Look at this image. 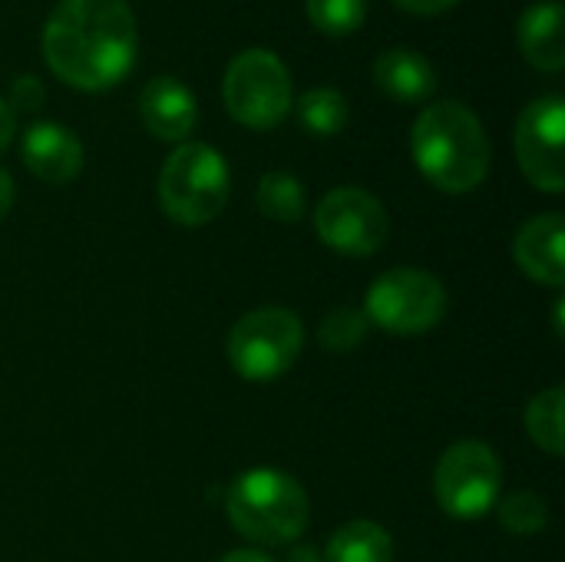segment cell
Masks as SVG:
<instances>
[{"label":"cell","instance_id":"1","mask_svg":"<svg viewBox=\"0 0 565 562\" xmlns=\"http://www.w3.org/2000/svg\"><path fill=\"white\" fill-rule=\"evenodd\" d=\"M40 46L63 83L99 93L129 76L139 30L126 0H60L43 23Z\"/></svg>","mask_w":565,"mask_h":562},{"label":"cell","instance_id":"13","mask_svg":"<svg viewBox=\"0 0 565 562\" xmlns=\"http://www.w3.org/2000/svg\"><path fill=\"white\" fill-rule=\"evenodd\" d=\"M23 162L36 179L63 185L83 169V142L60 123H33L23 136Z\"/></svg>","mask_w":565,"mask_h":562},{"label":"cell","instance_id":"2","mask_svg":"<svg viewBox=\"0 0 565 562\" xmlns=\"http://www.w3.org/2000/svg\"><path fill=\"white\" fill-rule=\"evenodd\" d=\"M411 152L424 179L450 195L473 192L490 172L487 129L480 116L457 99H437L417 116Z\"/></svg>","mask_w":565,"mask_h":562},{"label":"cell","instance_id":"8","mask_svg":"<svg viewBox=\"0 0 565 562\" xmlns=\"http://www.w3.org/2000/svg\"><path fill=\"white\" fill-rule=\"evenodd\" d=\"M447 315V288L420 268H391L367 288L364 318L391 335H424Z\"/></svg>","mask_w":565,"mask_h":562},{"label":"cell","instance_id":"12","mask_svg":"<svg viewBox=\"0 0 565 562\" xmlns=\"http://www.w3.org/2000/svg\"><path fill=\"white\" fill-rule=\"evenodd\" d=\"M563 245H565V222L559 212H546L530 219L516 242H513V258L516 265L540 285L550 288H563L565 285V262H563Z\"/></svg>","mask_w":565,"mask_h":562},{"label":"cell","instance_id":"19","mask_svg":"<svg viewBox=\"0 0 565 562\" xmlns=\"http://www.w3.org/2000/svg\"><path fill=\"white\" fill-rule=\"evenodd\" d=\"M563 388H550L540 391L526 407V431L550 457H563Z\"/></svg>","mask_w":565,"mask_h":562},{"label":"cell","instance_id":"7","mask_svg":"<svg viewBox=\"0 0 565 562\" xmlns=\"http://www.w3.org/2000/svg\"><path fill=\"white\" fill-rule=\"evenodd\" d=\"M503 464L483 441H460L447 447L434 470L437 503L457 520H480L500 500Z\"/></svg>","mask_w":565,"mask_h":562},{"label":"cell","instance_id":"6","mask_svg":"<svg viewBox=\"0 0 565 562\" xmlns=\"http://www.w3.org/2000/svg\"><path fill=\"white\" fill-rule=\"evenodd\" d=\"M305 348V328L288 308H258L228 335V361L245 381H275L291 371Z\"/></svg>","mask_w":565,"mask_h":562},{"label":"cell","instance_id":"9","mask_svg":"<svg viewBox=\"0 0 565 562\" xmlns=\"http://www.w3.org/2000/svg\"><path fill=\"white\" fill-rule=\"evenodd\" d=\"M315 229L328 248L364 258L387 242V209L367 189L338 185L318 202Z\"/></svg>","mask_w":565,"mask_h":562},{"label":"cell","instance_id":"23","mask_svg":"<svg viewBox=\"0 0 565 562\" xmlns=\"http://www.w3.org/2000/svg\"><path fill=\"white\" fill-rule=\"evenodd\" d=\"M43 83L36 79V76H17L13 83H10V109H23V113H30V109H40L43 106Z\"/></svg>","mask_w":565,"mask_h":562},{"label":"cell","instance_id":"15","mask_svg":"<svg viewBox=\"0 0 565 562\" xmlns=\"http://www.w3.org/2000/svg\"><path fill=\"white\" fill-rule=\"evenodd\" d=\"M563 3L559 0H540L523 10L516 23V40L530 66L543 73H559L565 66V43H563Z\"/></svg>","mask_w":565,"mask_h":562},{"label":"cell","instance_id":"18","mask_svg":"<svg viewBox=\"0 0 565 562\" xmlns=\"http://www.w3.org/2000/svg\"><path fill=\"white\" fill-rule=\"evenodd\" d=\"M255 199L262 215L271 222H298L305 215V185L291 172H265Z\"/></svg>","mask_w":565,"mask_h":562},{"label":"cell","instance_id":"21","mask_svg":"<svg viewBox=\"0 0 565 562\" xmlns=\"http://www.w3.org/2000/svg\"><path fill=\"white\" fill-rule=\"evenodd\" d=\"M367 0H308V20L328 36H348L361 30Z\"/></svg>","mask_w":565,"mask_h":562},{"label":"cell","instance_id":"20","mask_svg":"<svg viewBox=\"0 0 565 562\" xmlns=\"http://www.w3.org/2000/svg\"><path fill=\"white\" fill-rule=\"evenodd\" d=\"M500 523L513 533V537H536L546 530L550 523V507L543 497L530 494V490H516L510 494L500 507Z\"/></svg>","mask_w":565,"mask_h":562},{"label":"cell","instance_id":"4","mask_svg":"<svg viewBox=\"0 0 565 562\" xmlns=\"http://www.w3.org/2000/svg\"><path fill=\"white\" fill-rule=\"evenodd\" d=\"M228 189V162L209 142H182L166 156L159 172L162 212L179 225H205L222 215Z\"/></svg>","mask_w":565,"mask_h":562},{"label":"cell","instance_id":"3","mask_svg":"<svg viewBox=\"0 0 565 562\" xmlns=\"http://www.w3.org/2000/svg\"><path fill=\"white\" fill-rule=\"evenodd\" d=\"M232 527L262 547H285L308 530L311 507L305 487L285 470L255 467L235 477L225 497Z\"/></svg>","mask_w":565,"mask_h":562},{"label":"cell","instance_id":"22","mask_svg":"<svg viewBox=\"0 0 565 562\" xmlns=\"http://www.w3.org/2000/svg\"><path fill=\"white\" fill-rule=\"evenodd\" d=\"M367 325H371V321L364 318V311H354V308H334V311H328V315H324L318 338H321V344H324L328 351L344 354V351H354V348H361V344H364V338H367Z\"/></svg>","mask_w":565,"mask_h":562},{"label":"cell","instance_id":"16","mask_svg":"<svg viewBox=\"0 0 565 562\" xmlns=\"http://www.w3.org/2000/svg\"><path fill=\"white\" fill-rule=\"evenodd\" d=\"M328 562H394V540L381 523L351 520L334 530L328 543Z\"/></svg>","mask_w":565,"mask_h":562},{"label":"cell","instance_id":"17","mask_svg":"<svg viewBox=\"0 0 565 562\" xmlns=\"http://www.w3.org/2000/svg\"><path fill=\"white\" fill-rule=\"evenodd\" d=\"M348 116H351V106L344 93L334 86H315L301 93L298 99V119L315 136H338L348 126Z\"/></svg>","mask_w":565,"mask_h":562},{"label":"cell","instance_id":"24","mask_svg":"<svg viewBox=\"0 0 565 562\" xmlns=\"http://www.w3.org/2000/svg\"><path fill=\"white\" fill-rule=\"evenodd\" d=\"M397 7H404L407 13H417V17H437L450 7H457L460 0H394Z\"/></svg>","mask_w":565,"mask_h":562},{"label":"cell","instance_id":"14","mask_svg":"<svg viewBox=\"0 0 565 562\" xmlns=\"http://www.w3.org/2000/svg\"><path fill=\"white\" fill-rule=\"evenodd\" d=\"M374 83L394 103H424L437 93V70L424 53L391 46L374 60Z\"/></svg>","mask_w":565,"mask_h":562},{"label":"cell","instance_id":"11","mask_svg":"<svg viewBox=\"0 0 565 562\" xmlns=\"http://www.w3.org/2000/svg\"><path fill=\"white\" fill-rule=\"evenodd\" d=\"M139 119L156 139L182 142L199 123V103L182 79L152 76L139 93Z\"/></svg>","mask_w":565,"mask_h":562},{"label":"cell","instance_id":"27","mask_svg":"<svg viewBox=\"0 0 565 562\" xmlns=\"http://www.w3.org/2000/svg\"><path fill=\"white\" fill-rule=\"evenodd\" d=\"M218 562H275V560H268L265 553H255V550H235V553L222 556Z\"/></svg>","mask_w":565,"mask_h":562},{"label":"cell","instance_id":"25","mask_svg":"<svg viewBox=\"0 0 565 562\" xmlns=\"http://www.w3.org/2000/svg\"><path fill=\"white\" fill-rule=\"evenodd\" d=\"M13 132H17V119H13V109H10V103L0 96V152L10 146V139H13Z\"/></svg>","mask_w":565,"mask_h":562},{"label":"cell","instance_id":"26","mask_svg":"<svg viewBox=\"0 0 565 562\" xmlns=\"http://www.w3.org/2000/svg\"><path fill=\"white\" fill-rule=\"evenodd\" d=\"M10 205H13V179H10V172L0 169V219L10 212Z\"/></svg>","mask_w":565,"mask_h":562},{"label":"cell","instance_id":"5","mask_svg":"<svg viewBox=\"0 0 565 562\" xmlns=\"http://www.w3.org/2000/svg\"><path fill=\"white\" fill-rule=\"evenodd\" d=\"M222 99L235 123L248 129H275L295 103L291 73L271 50H245L225 70Z\"/></svg>","mask_w":565,"mask_h":562},{"label":"cell","instance_id":"10","mask_svg":"<svg viewBox=\"0 0 565 562\" xmlns=\"http://www.w3.org/2000/svg\"><path fill=\"white\" fill-rule=\"evenodd\" d=\"M565 103L559 93L536 96L516 119L513 142L523 176L543 192L565 189Z\"/></svg>","mask_w":565,"mask_h":562}]
</instances>
